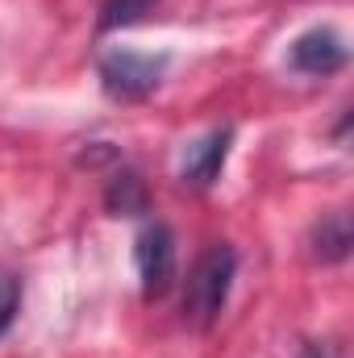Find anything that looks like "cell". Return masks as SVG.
Segmentation results:
<instances>
[{"instance_id":"1","label":"cell","mask_w":354,"mask_h":358,"mask_svg":"<svg viewBox=\"0 0 354 358\" xmlns=\"http://www.w3.org/2000/svg\"><path fill=\"white\" fill-rule=\"evenodd\" d=\"M234 275H238V250L229 242H217L208 246L192 271H187V283H183V321H192L196 329H213L229 304V292H234Z\"/></svg>"},{"instance_id":"2","label":"cell","mask_w":354,"mask_h":358,"mask_svg":"<svg viewBox=\"0 0 354 358\" xmlns=\"http://www.w3.org/2000/svg\"><path fill=\"white\" fill-rule=\"evenodd\" d=\"M167 67H171V55H146V50H129V46H117V50H104L100 63H96V76H100V88L108 100H121V104H138L146 96H155L159 84L167 80Z\"/></svg>"},{"instance_id":"3","label":"cell","mask_w":354,"mask_h":358,"mask_svg":"<svg viewBox=\"0 0 354 358\" xmlns=\"http://www.w3.org/2000/svg\"><path fill=\"white\" fill-rule=\"evenodd\" d=\"M134 263L142 275V300H163L176 287V234L167 221H146L138 229Z\"/></svg>"},{"instance_id":"4","label":"cell","mask_w":354,"mask_h":358,"mask_svg":"<svg viewBox=\"0 0 354 358\" xmlns=\"http://www.w3.org/2000/svg\"><path fill=\"white\" fill-rule=\"evenodd\" d=\"M346 59H351V50H346L342 34L334 25H313L288 46V67L300 71V76H313V80L338 76L346 67Z\"/></svg>"},{"instance_id":"5","label":"cell","mask_w":354,"mask_h":358,"mask_svg":"<svg viewBox=\"0 0 354 358\" xmlns=\"http://www.w3.org/2000/svg\"><path fill=\"white\" fill-rule=\"evenodd\" d=\"M229 146H234V129L221 125V129H208L204 138H196L187 150H183V163H179V183L187 192H208L221 171H225V159H229Z\"/></svg>"},{"instance_id":"6","label":"cell","mask_w":354,"mask_h":358,"mask_svg":"<svg viewBox=\"0 0 354 358\" xmlns=\"http://www.w3.org/2000/svg\"><path fill=\"white\" fill-rule=\"evenodd\" d=\"M309 246H313V259L317 263H346L351 259V246H354V225H351V213H325L313 234H309Z\"/></svg>"},{"instance_id":"7","label":"cell","mask_w":354,"mask_h":358,"mask_svg":"<svg viewBox=\"0 0 354 358\" xmlns=\"http://www.w3.org/2000/svg\"><path fill=\"white\" fill-rule=\"evenodd\" d=\"M104 208L113 217H150V187L129 167H117L104 183Z\"/></svg>"},{"instance_id":"8","label":"cell","mask_w":354,"mask_h":358,"mask_svg":"<svg viewBox=\"0 0 354 358\" xmlns=\"http://www.w3.org/2000/svg\"><path fill=\"white\" fill-rule=\"evenodd\" d=\"M159 0H104L100 4V17H96V29L100 34H117L125 25H138L146 13H155Z\"/></svg>"},{"instance_id":"9","label":"cell","mask_w":354,"mask_h":358,"mask_svg":"<svg viewBox=\"0 0 354 358\" xmlns=\"http://www.w3.org/2000/svg\"><path fill=\"white\" fill-rule=\"evenodd\" d=\"M17 304H21V283H17V275H13V271L0 267V334L13 325Z\"/></svg>"},{"instance_id":"10","label":"cell","mask_w":354,"mask_h":358,"mask_svg":"<svg viewBox=\"0 0 354 358\" xmlns=\"http://www.w3.org/2000/svg\"><path fill=\"white\" fill-rule=\"evenodd\" d=\"M121 155H117V146H108V142H96V150H84L76 163L80 167H104V163H117Z\"/></svg>"},{"instance_id":"11","label":"cell","mask_w":354,"mask_h":358,"mask_svg":"<svg viewBox=\"0 0 354 358\" xmlns=\"http://www.w3.org/2000/svg\"><path fill=\"white\" fill-rule=\"evenodd\" d=\"M300 358H342V350H338L334 342H309V346L300 350Z\"/></svg>"}]
</instances>
